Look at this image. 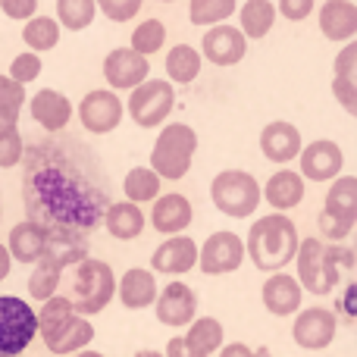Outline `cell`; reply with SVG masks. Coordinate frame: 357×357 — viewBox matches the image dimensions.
Here are the masks:
<instances>
[{
    "label": "cell",
    "mask_w": 357,
    "mask_h": 357,
    "mask_svg": "<svg viewBox=\"0 0 357 357\" xmlns=\"http://www.w3.org/2000/svg\"><path fill=\"white\" fill-rule=\"evenodd\" d=\"M22 204L41 229L85 235L104 222L110 178L98 154L79 138H44L22 157Z\"/></svg>",
    "instance_id": "obj_1"
},
{
    "label": "cell",
    "mask_w": 357,
    "mask_h": 357,
    "mask_svg": "<svg viewBox=\"0 0 357 357\" xmlns=\"http://www.w3.org/2000/svg\"><path fill=\"white\" fill-rule=\"evenodd\" d=\"M291 264L298 266V285L301 291L326 298L342 282V273L354 266V251L345 245H326L323 238H301Z\"/></svg>",
    "instance_id": "obj_2"
},
{
    "label": "cell",
    "mask_w": 357,
    "mask_h": 357,
    "mask_svg": "<svg viewBox=\"0 0 357 357\" xmlns=\"http://www.w3.org/2000/svg\"><path fill=\"white\" fill-rule=\"evenodd\" d=\"M245 241V257H251V264L264 273H282L285 266L295 260L298 254V226L295 220H289L285 213H266L260 220L251 222Z\"/></svg>",
    "instance_id": "obj_3"
},
{
    "label": "cell",
    "mask_w": 357,
    "mask_h": 357,
    "mask_svg": "<svg viewBox=\"0 0 357 357\" xmlns=\"http://www.w3.org/2000/svg\"><path fill=\"white\" fill-rule=\"evenodd\" d=\"M116 298V273L107 260L85 257L82 264H75L73 276V310L79 317H94Z\"/></svg>",
    "instance_id": "obj_4"
},
{
    "label": "cell",
    "mask_w": 357,
    "mask_h": 357,
    "mask_svg": "<svg viewBox=\"0 0 357 357\" xmlns=\"http://www.w3.org/2000/svg\"><path fill=\"white\" fill-rule=\"evenodd\" d=\"M195 151H197V132L185 123H167L154 142L148 169H154L160 182L163 178L178 182V178L188 176L191 160H195Z\"/></svg>",
    "instance_id": "obj_5"
},
{
    "label": "cell",
    "mask_w": 357,
    "mask_h": 357,
    "mask_svg": "<svg viewBox=\"0 0 357 357\" xmlns=\"http://www.w3.org/2000/svg\"><path fill=\"white\" fill-rule=\"evenodd\" d=\"M210 201L222 216L248 220L260 207V182L248 169H222L210 182Z\"/></svg>",
    "instance_id": "obj_6"
},
{
    "label": "cell",
    "mask_w": 357,
    "mask_h": 357,
    "mask_svg": "<svg viewBox=\"0 0 357 357\" xmlns=\"http://www.w3.org/2000/svg\"><path fill=\"white\" fill-rule=\"evenodd\" d=\"M38 339V317L25 298L0 295V357H19Z\"/></svg>",
    "instance_id": "obj_7"
},
{
    "label": "cell",
    "mask_w": 357,
    "mask_h": 357,
    "mask_svg": "<svg viewBox=\"0 0 357 357\" xmlns=\"http://www.w3.org/2000/svg\"><path fill=\"white\" fill-rule=\"evenodd\" d=\"M173 107H176V88L169 85L167 79H148L132 91L126 110H129L135 126H142V129H157V126H163L169 119Z\"/></svg>",
    "instance_id": "obj_8"
},
{
    "label": "cell",
    "mask_w": 357,
    "mask_h": 357,
    "mask_svg": "<svg viewBox=\"0 0 357 357\" xmlns=\"http://www.w3.org/2000/svg\"><path fill=\"white\" fill-rule=\"evenodd\" d=\"M241 264H245V241L229 229L207 235V241L197 245V266L204 276H226V273L238 270Z\"/></svg>",
    "instance_id": "obj_9"
},
{
    "label": "cell",
    "mask_w": 357,
    "mask_h": 357,
    "mask_svg": "<svg viewBox=\"0 0 357 357\" xmlns=\"http://www.w3.org/2000/svg\"><path fill=\"white\" fill-rule=\"evenodd\" d=\"M123 113H126V104L119 100V94L107 91V88L88 91L79 104L82 129L88 135H110V132H116L119 123H123Z\"/></svg>",
    "instance_id": "obj_10"
},
{
    "label": "cell",
    "mask_w": 357,
    "mask_h": 357,
    "mask_svg": "<svg viewBox=\"0 0 357 357\" xmlns=\"http://www.w3.org/2000/svg\"><path fill=\"white\" fill-rule=\"evenodd\" d=\"M335 333H339V320L329 307H304L295 314V323H291V339H295L298 348L304 351H323L335 342Z\"/></svg>",
    "instance_id": "obj_11"
},
{
    "label": "cell",
    "mask_w": 357,
    "mask_h": 357,
    "mask_svg": "<svg viewBox=\"0 0 357 357\" xmlns=\"http://www.w3.org/2000/svg\"><path fill=\"white\" fill-rule=\"evenodd\" d=\"M298 167H301L298 176L304 182H333L345 169V154H342V148L335 142L320 138V142H310L307 148H301Z\"/></svg>",
    "instance_id": "obj_12"
},
{
    "label": "cell",
    "mask_w": 357,
    "mask_h": 357,
    "mask_svg": "<svg viewBox=\"0 0 357 357\" xmlns=\"http://www.w3.org/2000/svg\"><path fill=\"white\" fill-rule=\"evenodd\" d=\"M154 310H157V320L169 329L191 326V320L197 317V295L191 285L176 279V282L163 285V291H157Z\"/></svg>",
    "instance_id": "obj_13"
},
{
    "label": "cell",
    "mask_w": 357,
    "mask_h": 357,
    "mask_svg": "<svg viewBox=\"0 0 357 357\" xmlns=\"http://www.w3.org/2000/svg\"><path fill=\"white\" fill-rule=\"evenodd\" d=\"M104 79L113 91H135L142 82L151 79V63L129 47H113L104 56Z\"/></svg>",
    "instance_id": "obj_14"
},
{
    "label": "cell",
    "mask_w": 357,
    "mask_h": 357,
    "mask_svg": "<svg viewBox=\"0 0 357 357\" xmlns=\"http://www.w3.org/2000/svg\"><path fill=\"white\" fill-rule=\"evenodd\" d=\"M201 60L213 63V66H235V63L245 60L248 54V41L235 25H213V29L204 31V41H201Z\"/></svg>",
    "instance_id": "obj_15"
},
{
    "label": "cell",
    "mask_w": 357,
    "mask_h": 357,
    "mask_svg": "<svg viewBox=\"0 0 357 357\" xmlns=\"http://www.w3.org/2000/svg\"><path fill=\"white\" fill-rule=\"evenodd\" d=\"M197 266V241L188 235H173L151 254V273L163 276H185Z\"/></svg>",
    "instance_id": "obj_16"
},
{
    "label": "cell",
    "mask_w": 357,
    "mask_h": 357,
    "mask_svg": "<svg viewBox=\"0 0 357 357\" xmlns=\"http://www.w3.org/2000/svg\"><path fill=\"white\" fill-rule=\"evenodd\" d=\"M29 110H31V119L47 135H60L69 126V119H73V100L63 91H56V88H41L38 94H31Z\"/></svg>",
    "instance_id": "obj_17"
},
{
    "label": "cell",
    "mask_w": 357,
    "mask_h": 357,
    "mask_svg": "<svg viewBox=\"0 0 357 357\" xmlns=\"http://www.w3.org/2000/svg\"><path fill=\"white\" fill-rule=\"evenodd\" d=\"M41 342L50 354H60V357L79 354L94 342V326H91V320L73 314L69 320H63L60 326L50 329V333H41Z\"/></svg>",
    "instance_id": "obj_18"
},
{
    "label": "cell",
    "mask_w": 357,
    "mask_h": 357,
    "mask_svg": "<svg viewBox=\"0 0 357 357\" xmlns=\"http://www.w3.org/2000/svg\"><path fill=\"white\" fill-rule=\"evenodd\" d=\"M301 148H304V142H301L298 126L285 123V119H276V123L264 126V132H260V154H264L270 163L285 167V163L298 160Z\"/></svg>",
    "instance_id": "obj_19"
},
{
    "label": "cell",
    "mask_w": 357,
    "mask_h": 357,
    "mask_svg": "<svg viewBox=\"0 0 357 357\" xmlns=\"http://www.w3.org/2000/svg\"><path fill=\"white\" fill-rule=\"evenodd\" d=\"M191 222H195V207H191V201L185 195H178V191L160 195L154 201V207H151V226L160 235H167V238L182 235Z\"/></svg>",
    "instance_id": "obj_20"
},
{
    "label": "cell",
    "mask_w": 357,
    "mask_h": 357,
    "mask_svg": "<svg viewBox=\"0 0 357 357\" xmlns=\"http://www.w3.org/2000/svg\"><path fill=\"white\" fill-rule=\"evenodd\" d=\"M260 298H264V307L270 310L273 317H295L298 310H301L304 291L295 276H289V273H273V276H266L264 289H260Z\"/></svg>",
    "instance_id": "obj_21"
},
{
    "label": "cell",
    "mask_w": 357,
    "mask_h": 357,
    "mask_svg": "<svg viewBox=\"0 0 357 357\" xmlns=\"http://www.w3.org/2000/svg\"><path fill=\"white\" fill-rule=\"evenodd\" d=\"M47 232V229H44ZM88 257V238L85 235H75V232H56L50 229L47 241H44V254L38 264H47L54 270H66V266H75Z\"/></svg>",
    "instance_id": "obj_22"
},
{
    "label": "cell",
    "mask_w": 357,
    "mask_h": 357,
    "mask_svg": "<svg viewBox=\"0 0 357 357\" xmlns=\"http://www.w3.org/2000/svg\"><path fill=\"white\" fill-rule=\"evenodd\" d=\"M116 298L126 310H144L154 307L157 301V276L151 270L132 266L123 273V279H116Z\"/></svg>",
    "instance_id": "obj_23"
},
{
    "label": "cell",
    "mask_w": 357,
    "mask_h": 357,
    "mask_svg": "<svg viewBox=\"0 0 357 357\" xmlns=\"http://www.w3.org/2000/svg\"><path fill=\"white\" fill-rule=\"evenodd\" d=\"M320 31L326 41L348 44L357 35V6L351 0H326L320 6Z\"/></svg>",
    "instance_id": "obj_24"
},
{
    "label": "cell",
    "mask_w": 357,
    "mask_h": 357,
    "mask_svg": "<svg viewBox=\"0 0 357 357\" xmlns=\"http://www.w3.org/2000/svg\"><path fill=\"white\" fill-rule=\"evenodd\" d=\"M335 73H333V94L345 113H357V44L348 41L335 56Z\"/></svg>",
    "instance_id": "obj_25"
},
{
    "label": "cell",
    "mask_w": 357,
    "mask_h": 357,
    "mask_svg": "<svg viewBox=\"0 0 357 357\" xmlns=\"http://www.w3.org/2000/svg\"><path fill=\"white\" fill-rule=\"evenodd\" d=\"M260 197H266L276 213H289L304 201V178L295 169H279L270 176V182L260 188Z\"/></svg>",
    "instance_id": "obj_26"
},
{
    "label": "cell",
    "mask_w": 357,
    "mask_h": 357,
    "mask_svg": "<svg viewBox=\"0 0 357 357\" xmlns=\"http://www.w3.org/2000/svg\"><path fill=\"white\" fill-rule=\"evenodd\" d=\"M44 241H47V232H44L38 222L22 220L10 229V238H6V254L16 264H38L44 254Z\"/></svg>",
    "instance_id": "obj_27"
},
{
    "label": "cell",
    "mask_w": 357,
    "mask_h": 357,
    "mask_svg": "<svg viewBox=\"0 0 357 357\" xmlns=\"http://www.w3.org/2000/svg\"><path fill=\"white\" fill-rule=\"evenodd\" d=\"M144 222H148V220H144L142 207H138V204H129V201L110 204V207H107V213H104L107 232H110L113 238H119V241L138 238V235L144 232Z\"/></svg>",
    "instance_id": "obj_28"
},
{
    "label": "cell",
    "mask_w": 357,
    "mask_h": 357,
    "mask_svg": "<svg viewBox=\"0 0 357 357\" xmlns=\"http://www.w3.org/2000/svg\"><path fill=\"white\" fill-rule=\"evenodd\" d=\"M276 3L273 0H245L238 10V22H241V35H245V41L251 38V41H260V38H266L273 31V25H276Z\"/></svg>",
    "instance_id": "obj_29"
},
{
    "label": "cell",
    "mask_w": 357,
    "mask_h": 357,
    "mask_svg": "<svg viewBox=\"0 0 357 357\" xmlns=\"http://www.w3.org/2000/svg\"><path fill=\"white\" fill-rule=\"evenodd\" d=\"M323 213L335 216V220H345V222L357 220V178L354 176L333 178V188L326 191V201H323Z\"/></svg>",
    "instance_id": "obj_30"
},
{
    "label": "cell",
    "mask_w": 357,
    "mask_h": 357,
    "mask_svg": "<svg viewBox=\"0 0 357 357\" xmlns=\"http://www.w3.org/2000/svg\"><path fill=\"white\" fill-rule=\"evenodd\" d=\"M163 66H167L169 85H191V82L201 75L204 60H201V54H197V47H191V44H176V47H169Z\"/></svg>",
    "instance_id": "obj_31"
},
{
    "label": "cell",
    "mask_w": 357,
    "mask_h": 357,
    "mask_svg": "<svg viewBox=\"0 0 357 357\" xmlns=\"http://www.w3.org/2000/svg\"><path fill=\"white\" fill-rule=\"evenodd\" d=\"M185 342L201 357H210L226 345V329H222V323L216 317H195L188 333H185Z\"/></svg>",
    "instance_id": "obj_32"
},
{
    "label": "cell",
    "mask_w": 357,
    "mask_h": 357,
    "mask_svg": "<svg viewBox=\"0 0 357 357\" xmlns=\"http://www.w3.org/2000/svg\"><path fill=\"white\" fill-rule=\"evenodd\" d=\"M123 195L129 204H148L160 197V178L148 167H132L123 178Z\"/></svg>",
    "instance_id": "obj_33"
},
{
    "label": "cell",
    "mask_w": 357,
    "mask_h": 357,
    "mask_svg": "<svg viewBox=\"0 0 357 357\" xmlns=\"http://www.w3.org/2000/svg\"><path fill=\"white\" fill-rule=\"evenodd\" d=\"M22 41L29 44L31 54L41 56L44 50H54L60 44V25L54 16H35L22 25Z\"/></svg>",
    "instance_id": "obj_34"
},
{
    "label": "cell",
    "mask_w": 357,
    "mask_h": 357,
    "mask_svg": "<svg viewBox=\"0 0 357 357\" xmlns=\"http://www.w3.org/2000/svg\"><path fill=\"white\" fill-rule=\"evenodd\" d=\"M238 0H188V19L201 29H213L232 19Z\"/></svg>",
    "instance_id": "obj_35"
},
{
    "label": "cell",
    "mask_w": 357,
    "mask_h": 357,
    "mask_svg": "<svg viewBox=\"0 0 357 357\" xmlns=\"http://www.w3.org/2000/svg\"><path fill=\"white\" fill-rule=\"evenodd\" d=\"M98 6L94 0H56V25L69 31H82L94 22Z\"/></svg>",
    "instance_id": "obj_36"
},
{
    "label": "cell",
    "mask_w": 357,
    "mask_h": 357,
    "mask_svg": "<svg viewBox=\"0 0 357 357\" xmlns=\"http://www.w3.org/2000/svg\"><path fill=\"white\" fill-rule=\"evenodd\" d=\"M163 44H167V25H163L160 19H144V22L132 31V47L129 50H135L138 56L148 60L151 54L163 50Z\"/></svg>",
    "instance_id": "obj_37"
},
{
    "label": "cell",
    "mask_w": 357,
    "mask_h": 357,
    "mask_svg": "<svg viewBox=\"0 0 357 357\" xmlns=\"http://www.w3.org/2000/svg\"><path fill=\"white\" fill-rule=\"evenodd\" d=\"M60 270H54V266L47 264H35V270H31L29 276V295L35 298V301H47V298L56 295V285H60Z\"/></svg>",
    "instance_id": "obj_38"
},
{
    "label": "cell",
    "mask_w": 357,
    "mask_h": 357,
    "mask_svg": "<svg viewBox=\"0 0 357 357\" xmlns=\"http://www.w3.org/2000/svg\"><path fill=\"white\" fill-rule=\"evenodd\" d=\"M41 56L38 54H31V50H22V54H16L13 56V63H10V79L16 82V85H29V82H35L38 75H41Z\"/></svg>",
    "instance_id": "obj_39"
},
{
    "label": "cell",
    "mask_w": 357,
    "mask_h": 357,
    "mask_svg": "<svg viewBox=\"0 0 357 357\" xmlns=\"http://www.w3.org/2000/svg\"><path fill=\"white\" fill-rule=\"evenodd\" d=\"M25 157V142L19 135V129H10L0 135V169H13L19 167Z\"/></svg>",
    "instance_id": "obj_40"
},
{
    "label": "cell",
    "mask_w": 357,
    "mask_h": 357,
    "mask_svg": "<svg viewBox=\"0 0 357 357\" xmlns=\"http://www.w3.org/2000/svg\"><path fill=\"white\" fill-rule=\"evenodd\" d=\"M142 3L144 0H94L100 13H104L110 22H129L142 13Z\"/></svg>",
    "instance_id": "obj_41"
},
{
    "label": "cell",
    "mask_w": 357,
    "mask_h": 357,
    "mask_svg": "<svg viewBox=\"0 0 357 357\" xmlns=\"http://www.w3.org/2000/svg\"><path fill=\"white\" fill-rule=\"evenodd\" d=\"M25 100H29V94H25L22 85H16V82L10 79V75H0V110H13L19 113L25 107Z\"/></svg>",
    "instance_id": "obj_42"
},
{
    "label": "cell",
    "mask_w": 357,
    "mask_h": 357,
    "mask_svg": "<svg viewBox=\"0 0 357 357\" xmlns=\"http://www.w3.org/2000/svg\"><path fill=\"white\" fill-rule=\"evenodd\" d=\"M314 3L317 0H279L276 13H282V19H289V22H304L314 13Z\"/></svg>",
    "instance_id": "obj_43"
},
{
    "label": "cell",
    "mask_w": 357,
    "mask_h": 357,
    "mask_svg": "<svg viewBox=\"0 0 357 357\" xmlns=\"http://www.w3.org/2000/svg\"><path fill=\"white\" fill-rule=\"evenodd\" d=\"M351 229H354V222H345V220H335V216H326V213H320V232L326 235L333 245H339V241H345L348 235H351Z\"/></svg>",
    "instance_id": "obj_44"
},
{
    "label": "cell",
    "mask_w": 357,
    "mask_h": 357,
    "mask_svg": "<svg viewBox=\"0 0 357 357\" xmlns=\"http://www.w3.org/2000/svg\"><path fill=\"white\" fill-rule=\"evenodd\" d=\"M0 10L6 13V19H16V22H29L38 13V0H3Z\"/></svg>",
    "instance_id": "obj_45"
},
{
    "label": "cell",
    "mask_w": 357,
    "mask_h": 357,
    "mask_svg": "<svg viewBox=\"0 0 357 357\" xmlns=\"http://www.w3.org/2000/svg\"><path fill=\"white\" fill-rule=\"evenodd\" d=\"M163 357H201L195 351V348L185 342V335H173V339L167 342V351H163Z\"/></svg>",
    "instance_id": "obj_46"
},
{
    "label": "cell",
    "mask_w": 357,
    "mask_h": 357,
    "mask_svg": "<svg viewBox=\"0 0 357 357\" xmlns=\"http://www.w3.org/2000/svg\"><path fill=\"white\" fill-rule=\"evenodd\" d=\"M216 354H220V357H257V354L251 351V348L245 345V342H232V345H222Z\"/></svg>",
    "instance_id": "obj_47"
},
{
    "label": "cell",
    "mask_w": 357,
    "mask_h": 357,
    "mask_svg": "<svg viewBox=\"0 0 357 357\" xmlns=\"http://www.w3.org/2000/svg\"><path fill=\"white\" fill-rule=\"evenodd\" d=\"M10 129H19V113L0 110V135H3V132H10Z\"/></svg>",
    "instance_id": "obj_48"
},
{
    "label": "cell",
    "mask_w": 357,
    "mask_h": 357,
    "mask_svg": "<svg viewBox=\"0 0 357 357\" xmlns=\"http://www.w3.org/2000/svg\"><path fill=\"white\" fill-rule=\"evenodd\" d=\"M354 298H357V285H354V282H348L345 298H342V307H345V314H348V317H354V314H357V307H354Z\"/></svg>",
    "instance_id": "obj_49"
},
{
    "label": "cell",
    "mask_w": 357,
    "mask_h": 357,
    "mask_svg": "<svg viewBox=\"0 0 357 357\" xmlns=\"http://www.w3.org/2000/svg\"><path fill=\"white\" fill-rule=\"evenodd\" d=\"M10 270H13V260H10V254H6V245L0 241V282L10 276Z\"/></svg>",
    "instance_id": "obj_50"
},
{
    "label": "cell",
    "mask_w": 357,
    "mask_h": 357,
    "mask_svg": "<svg viewBox=\"0 0 357 357\" xmlns=\"http://www.w3.org/2000/svg\"><path fill=\"white\" fill-rule=\"evenodd\" d=\"M135 357H163V351H151V348H142Z\"/></svg>",
    "instance_id": "obj_51"
},
{
    "label": "cell",
    "mask_w": 357,
    "mask_h": 357,
    "mask_svg": "<svg viewBox=\"0 0 357 357\" xmlns=\"http://www.w3.org/2000/svg\"><path fill=\"white\" fill-rule=\"evenodd\" d=\"M73 357H104L100 351H91V348H85V351H79V354H73Z\"/></svg>",
    "instance_id": "obj_52"
},
{
    "label": "cell",
    "mask_w": 357,
    "mask_h": 357,
    "mask_svg": "<svg viewBox=\"0 0 357 357\" xmlns=\"http://www.w3.org/2000/svg\"><path fill=\"white\" fill-rule=\"evenodd\" d=\"M0 220H3V195H0Z\"/></svg>",
    "instance_id": "obj_53"
},
{
    "label": "cell",
    "mask_w": 357,
    "mask_h": 357,
    "mask_svg": "<svg viewBox=\"0 0 357 357\" xmlns=\"http://www.w3.org/2000/svg\"><path fill=\"white\" fill-rule=\"evenodd\" d=\"M160 3H173V0H160Z\"/></svg>",
    "instance_id": "obj_54"
},
{
    "label": "cell",
    "mask_w": 357,
    "mask_h": 357,
    "mask_svg": "<svg viewBox=\"0 0 357 357\" xmlns=\"http://www.w3.org/2000/svg\"><path fill=\"white\" fill-rule=\"evenodd\" d=\"M0 3H3V0H0Z\"/></svg>",
    "instance_id": "obj_55"
}]
</instances>
